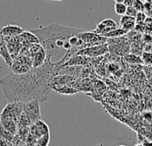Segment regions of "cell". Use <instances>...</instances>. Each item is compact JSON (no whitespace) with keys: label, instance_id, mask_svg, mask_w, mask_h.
Listing matches in <instances>:
<instances>
[{"label":"cell","instance_id":"obj_1","mask_svg":"<svg viewBox=\"0 0 152 146\" xmlns=\"http://www.w3.org/2000/svg\"><path fill=\"white\" fill-rule=\"evenodd\" d=\"M55 66L46 60L37 69H32L22 75L11 73L0 79V86L4 96L8 103H28L38 100L46 101L52 92L51 82Z\"/></svg>","mask_w":152,"mask_h":146},{"label":"cell","instance_id":"obj_2","mask_svg":"<svg viewBox=\"0 0 152 146\" xmlns=\"http://www.w3.org/2000/svg\"><path fill=\"white\" fill-rule=\"evenodd\" d=\"M30 31L37 37L39 44L45 50L46 60L56 67L70 56L73 47L69 42V38L78 35L84 29L53 23L46 27L30 29Z\"/></svg>","mask_w":152,"mask_h":146},{"label":"cell","instance_id":"obj_3","mask_svg":"<svg viewBox=\"0 0 152 146\" xmlns=\"http://www.w3.org/2000/svg\"><path fill=\"white\" fill-rule=\"evenodd\" d=\"M21 113H22V103H8V104L4 108L0 118L12 120L18 124Z\"/></svg>","mask_w":152,"mask_h":146},{"label":"cell","instance_id":"obj_4","mask_svg":"<svg viewBox=\"0 0 152 146\" xmlns=\"http://www.w3.org/2000/svg\"><path fill=\"white\" fill-rule=\"evenodd\" d=\"M40 103H41L38 100L22 103V112L29 118L32 123H36L41 119Z\"/></svg>","mask_w":152,"mask_h":146},{"label":"cell","instance_id":"obj_5","mask_svg":"<svg viewBox=\"0 0 152 146\" xmlns=\"http://www.w3.org/2000/svg\"><path fill=\"white\" fill-rule=\"evenodd\" d=\"M78 37L82 40L85 48L87 47H91V46H96V45H102L106 44V38H104L103 37L97 35L96 33H94V31H82L81 33H79Z\"/></svg>","mask_w":152,"mask_h":146},{"label":"cell","instance_id":"obj_6","mask_svg":"<svg viewBox=\"0 0 152 146\" xmlns=\"http://www.w3.org/2000/svg\"><path fill=\"white\" fill-rule=\"evenodd\" d=\"M118 26L117 24V22L112 20V19H104L103 21H100L95 29L93 30L94 33H96L97 35H100V36H103L104 34L106 33H109L110 31L113 30V29H118Z\"/></svg>","mask_w":152,"mask_h":146},{"label":"cell","instance_id":"obj_7","mask_svg":"<svg viewBox=\"0 0 152 146\" xmlns=\"http://www.w3.org/2000/svg\"><path fill=\"white\" fill-rule=\"evenodd\" d=\"M24 31L25 30L23 28H21L19 25H13V24L4 26L0 29L1 35L4 37H20Z\"/></svg>","mask_w":152,"mask_h":146},{"label":"cell","instance_id":"obj_8","mask_svg":"<svg viewBox=\"0 0 152 146\" xmlns=\"http://www.w3.org/2000/svg\"><path fill=\"white\" fill-rule=\"evenodd\" d=\"M109 51V46L107 44L102 45H96V46H91L87 48H84L79 51L78 54L86 55V56H98L105 54Z\"/></svg>","mask_w":152,"mask_h":146},{"label":"cell","instance_id":"obj_9","mask_svg":"<svg viewBox=\"0 0 152 146\" xmlns=\"http://www.w3.org/2000/svg\"><path fill=\"white\" fill-rule=\"evenodd\" d=\"M0 56L3 58V60L4 61L6 65L9 68H11V66L12 65V62H13V59L12 58V56L9 53L5 40L3 36L0 37Z\"/></svg>","mask_w":152,"mask_h":146},{"label":"cell","instance_id":"obj_10","mask_svg":"<svg viewBox=\"0 0 152 146\" xmlns=\"http://www.w3.org/2000/svg\"><path fill=\"white\" fill-rule=\"evenodd\" d=\"M136 26V21H135V18L125 15L122 16L119 21V28L124 29L125 31H126L127 33L130 31H133L134 29Z\"/></svg>","mask_w":152,"mask_h":146},{"label":"cell","instance_id":"obj_11","mask_svg":"<svg viewBox=\"0 0 152 146\" xmlns=\"http://www.w3.org/2000/svg\"><path fill=\"white\" fill-rule=\"evenodd\" d=\"M32 130H35V133L33 134V136H37L38 135L39 138L44 136H46V135H49V128L48 126L46 125V123L43 120H38L37 122L34 123V126H33V128Z\"/></svg>","mask_w":152,"mask_h":146},{"label":"cell","instance_id":"obj_12","mask_svg":"<svg viewBox=\"0 0 152 146\" xmlns=\"http://www.w3.org/2000/svg\"><path fill=\"white\" fill-rule=\"evenodd\" d=\"M0 125L4 127L6 130L11 132L12 135H15L18 132V124L12 120L0 118Z\"/></svg>","mask_w":152,"mask_h":146},{"label":"cell","instance_id":"obj_13","mask_svg":"<svg viewBox=\"0 0 152 146\" xmlns=\"http://www.w3.org/2000/svg\"><path fill=\"white\" fill-rule=\"evenodd\" d=\"M126 34H127L126 31H125L124 29H120V28L118 27V29H113V30L110 31L109 33L104 34V35L102 36V37H103L106 38V39H108V38H110V39H115V38L123 37H124L125 35H126Z\"/></svg>","mask_w":152,"mask_h":146},{"label":"cell","instance_id":"obj_14","mask_svg":"<svg viewBox=\"0 0 152 146\" xmlns=\"http://www.w3.org/2000/svg\"><path fill=\"white\" fill-rule=\"evenodd\" d=\"M52 89L56 91L57 93H59L61 95H72L77 93V90H76L75 88L70 87H67V86L55 87H53Z\"/></svg>","mask_w":152,"mask_h":146},{"label":"cell","instance_id":"obj_15","mask_svg":"<svg viewBox=\"0 0 152 146\" xmlns=\"http://www.w3.org/2000/svg\"><path fill=\"white\" fill-rule=\"evenodd\" d=\"M115 12L119 15V16H125L126 14V10H127V7L126 5L124 4V0H117L115 1Z\"/></svg>","mask_w":152,"mask_h":146},{"label":"cell","instance_id":"obj_16","mask_svg":"<svg viewBox=\"0 0 152 146\" xmlns=\"http://www.w3.org/2000/svg\"><path fill=\"white\" fill-rule=\"evenodd\" d=\"M0 138L7 140L9 142H12L14 138V135H12L11 132H9L8 130H6L4 127L0 125Z\"/></svg>","mask_w":152,"mask_h":146},{"label":"cell","instance_id":"obj_17","mask_svg":"<svg viewBox=\"0 0 152 146\" xmlns=\"http://www.w3.org/2000/svg\"><path fill=\"white\" fill-rule=\"evenodd\" d=\"M32 124L31 120H29V118L25 114V113H21V116L20 118V120H19V124L18 126L20 128H28L30 125Z\"/></svg>","mask_w":152,"mask_h":146},{"label":"cell","instance_id":"obj_18","mask_svg":"<svg viewBox=\"0 0 152 146\" xmlns=\"http://www.w3.org/2000/svg\"><path fill=\"white\" fill-rule=\"evenodd\" d=\"M133 6L138 12H142L145 9V3L142 0H135V1H134Z\"/></svg>","mask_w":152,"mask_h":146},{"label":"cell","instance_id":"obj_19","mask_svg":"<svg viewBox=\"0 0 152 146\" xmlns=\"http://www.w3.org/2000/svg\"><path fill=\"white\" fill-rule=\"evenodd\" d=\"M50 142V136L46 135L42 137H40L37 143V146H47Z\"/></svg>","mask_w":152,"mask_h":146},{"label":"cell","instance_id":"obj_20","mask_svg":"<svg viewBox=\"0 0 152 146\" xmlns=\"http://www.w3.org/2000/svg\"><path fill=\"white\" fill-rule=\"evenodd\" d=\"M142 60L146 64H152V53L144 52L142 54Z\"/></svg>","mask_w":152,"mask_h":146},{"label":"cell","instance_id":"obj_21","mask_svg":"<svg viewBox=\"0 0 152 146\" xmlns=\"http://www.w3.org/2000/svg\"><path fill=\"white\" fill-rule=\"evenodd\" d=\"M146 21V14L142 12H138L137 16L135 17V21L136 24H143Z\"/></svg>","mask_w":152,"mask_h":146},{"label":"cell","instance_id":"obj_22","mask_svg":"<svg viewBox=\"0 0 152 146\" xmlns=\"http://www.w3.org/2000/svg\"><path fill=\"white\" fill-rule=\"evenodd\" d=\"M138 14V12L134 9V6H130V7H127V10H126V14L127 16H130V17H133V18H135Z\"/></svg>","mask_w":152,"mask_h":146},{"label":"cell","instance_id":"obj_23","mask_svg":"<svg viewBox=\"0 0 152 146\" xmlns=\"http://www.w3.org/2000/svg\"><path fill=\"white\" fill-rule=\"evenodd\" d=\"M0 146H12V143L0 138Z\"/></svg>","mask_w":152,"mask_h":146},{"label":"cell","instance_id":"obj_24","mask_svg":"<svg viewBox=\"0 0 152 146\" xmlns=\"http://www.w3.org/2000/svg\"><path fill=\"white\" fill-rule=\"evenodd\" d=\"M124 4L126 5V7L133 6V4H134V0H124Z\"/></svg>","mask_w":152,"mask_h":146},{"label":"cell","instance_id":"obj_25","mask_svg":"<svg viewBox=\"0 0 152 146\" xmlns=\"http://www.w3.org/2000/svg\"><path fill=\"white\" fill-rule=\"evenodd\" d=\"M2 37V35H1V32H0V37Z\"/></svg>","mask_w":152,"mask_h":146},{"label":"cell","instance_id":"obj_26","mask_svg":"<svg viewBox=\"0 0 152 146\" xmlns=\"http://www.w3.org/2000/svg\"><path fill=\"white\" fill-rule=\"evenodd\" d=\"M121 146H123V145H121Z\"/></svg>","mask_w":152,"mask_h":146}]
</instances>
